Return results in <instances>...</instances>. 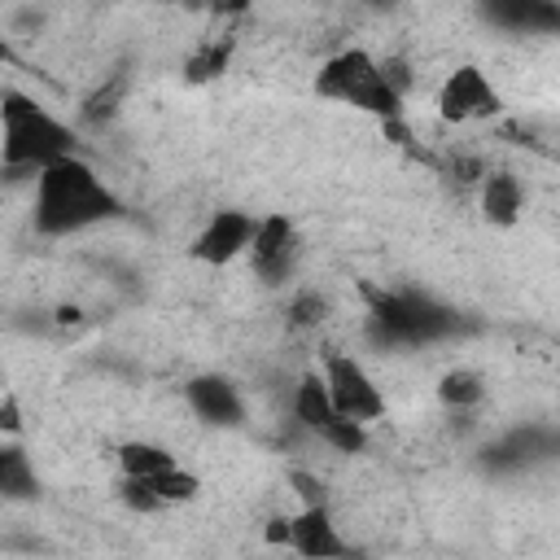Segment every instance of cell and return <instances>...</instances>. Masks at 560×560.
<instances>
[{
	"instance_id": "f1b7e54d",
	"label": "cell",
	"mask_w": 560,
	"mask_h": 560,
	"mask_svg": "<svg viewBox=\"0 0 560 560\" xmlns=\"http://www.w3.org/2000/svg\"><path fill=\"white\" fill-rule=\"evenodd\" d=\"M162 4H179V0H162Z\"/></svg>"
},
{
	"instance_id": "9a60e30c",
	"label": "cell",
	"mask_w": 560,
	"mask_h": 560,
	"mask_svg": "<svg viewBox=\"0 0 560 560\" xmlns=\"http://www.w3.org/2000/svg\"><path fill=\"white\" fill-rule=\"evenodd\" d=\"M486 376L477 372V368H468V363H455V368H446L442 376H438V402L455 416V411H477L481 402H486Z\"/></svg>"
},
{
	"instance_id": "8fae6325",
	"label": "cell",
	"mask_w": 560,
	"mask_h": 560,
	"mask_svg": "<svg viewBox=\"0 0 560 560\" xmlns=\"http://www.w3.org/2000/svg\"><path fill=\"white\" fill-rule=\"evenodd\" d=\"M477 13L508 35H556L560 4L556 0H477Z\"/></svg>"
},
{
	"instance_id": "ffe728a7",
	"label": "cell",
	"mask_w": 560,
	"mask_h": 560,
	"mask_svg": "<svg viewBox=\"0 0 560 560\" xmlns=\"http://www.w3.org/2000/svg\"><path fill=\"white\" fill-rule=\"evenodd\" d=\"M144 481L162 494V503H166V508H175V503H192V499L201 494V477H197V472H188L184 464H171L166 472L144 477Z\"/></svg>"
},
{
	"instance_id": "7c38bea8",
	"label": "cell",
	"mask_w": 560,
	"mask_h": 560,
	"mask_svg": "<svg viewBox=\"0 0 560 560\" xmlns=\"http://www.w3.org/2000/svg\"><path fill=\"white\" fill-rule=\"evenodd\" d=\"M477 210L490 228H516L525 214V184L512 166H486L477 179Z\"/></svg>"
},
{
	"instance_id": "f546056e",
	"label": "cell",
	"mask_w": 560,
	"mask_h": 560,
	"mask_svg": "<svg viewBox=\"0 0 560 560\" xmlns=\"http://www.w3.org/2000/svg\"><path fill=\"white\" fill-rule=\"evenodd\" d=\"M214 4H219V0H214Z\"/></svg>"
},
{
	"instance_id": "7a4b0ae2",
	"label": "cell",
	"mask_w": 560,
	"mask_h": 560,
	"mask_svg": "<svg viewBox=\"0 0 560 560\" xmlns=\"http://www.w3.org/2000/svg\"><path fill=\"white\" fill-rule=\"evenodd\" d=\"M79 153V131L26 88H0V175L35 179L57 158Z\"/></svg>"
},
{
	"instance_id": "484cf974",
	"label": "cell",
	"mask_w": 560,
	"mask_h": 560,
	"mask_svg": "<svg viewBox=\"0 0 560 560\" xmlns=\"http://www.w3.org/2000/svg\"><path fill=\"white\" fill-rule=\"evenodd\" d=\"M262 538H267L271 547H289V512H276V516L267 521V529H262Z\"/></svg>"
},
{
	"instance_id": "277c9868",
	"label": "cell",
	"mask_w": 560,
	"mask_h": 560,
	"mask_svg": "<svg viewBox=\"0 0 560 560\" xmlns=\"http://www.w3.org/2000/svg\"><path fill=\"white\" fill-rule=\"evenodd\" d=\"M311 88H315L319 101H332V105L372 114L376 122L407 114V101H402V96L385 83V74H381V57L368 52V48H359V44L337 48L332 57H324Z\"/></svg>"
},
{
	"instance_id": "4316f807",
	"label": "cell",
	"mask_w": 560,
	"mask_h": 560,
	"mask_svg": "<svg viewBox=\"0 0 560 560\" xmlns=\"http://www.w3.org/2000/svg\"><path fill=\"white\" fill-rule=\"evenodd\" d=\"M13 61H18V52H13L9 35H0V66H13Z\"/></svg>"
},
{
	"instance_id": "2e32d148",
	"label": "cell",
	"mask_w": 560,
	"mask_h": 560,
	"mask_svg": "<svg viewBox=\"0 0 560 560\" xmlns=\"http://www.w3.org/2000/svg\"><path fill=\"white\" fill-rule=\"evenodd\" d=\"M232 52H236V39H206L197 44L188 57H184V83L188 88H206V83H219L228 70H232Z\"/></svg>"
},
{
	"instance_id": "4fadbf2b",
	"label": "cell",
	"mask_w": 560,
	"mask_h": 560,
	"mask_svg": "<svg viewBox=\"0 0 560 560\" xmlns=\"http://www.w3.org/2000/svg\"><path fill=\"white\" fill-rule=\"evenodd\" d=\"M39 494H44V477L31 451L18 438L0 442V503H35Z\"/></svg>"
},
{
	"instance_id": "5bb4252c",
	"label": "cell",
	"mask_w": 560,
	"mask_h": 560,
	"mask_svg": "<svg viewBox=\"0 0 560 560\" xmlns=\"http://www.w3.org/2000/svg\"><path fill=\"white\" fill-rule=\"evenodd\" d=\"M289 416H293V424H298L306 438H315V429L337 416L332 402H328V385H324L319 368H306V372L293 381V389H289Z\"/></svg>"
},
{
	"instance_id": "44dd1931",
	"label": "cell",
	"mask_w": 560,
	"mask_h": 560,
	"mask_svg": "<svg viewBox=\"0 0 560 560\" xmlns=\"http://www.w3.org/2000/svg\"><path fill=\"white\" fill-rule=\"evenodd\" d=\"M118 503H122L127 512H136V516H158V512H166L162 494H158L144 477H118Z\"/></svg>"
},
{
	"instance_id": "83f0119b",
	"label": "cell",
	"mask_w": 560,
	"mask_h": 560,
	"mask_svg": "<svg viewBox=\"0 0 560 560\" xmlns=\"http://www.w3.org/2000/svg\"><path fill=\"white\" fill-rule=\"evenodd\" d=\"M368 4H376V9H385V4H394V0H368Z\"/></svg>"
},
{
	"instance_id": "52a82bcc",
	"label": "cell",
	"mask_w": 560,
	"mask_h": 560,
	"mask_svg": "<svg viewBox=\"0 0 560 560\" xmlns=\"http://www.w3.org/2000/svg\"><path fill=\"white\" fill-rule=\"evenodd\" d=\"M245 258H249V271L262 284H271V289L289 284L293 271H298V258H302L298 223L289 214H280V210L276 214H258V228H254V241H249Z\"/></svg>"
},
{
	"instance_id": "ba28073f",
	"label": "cell",
	"mask_w": 560,
	"mask_h": 560,
	"mask_svg": "<svg viewBox=\"0 0 560 560\" xmlns=\"http://www.w3.org/2000/svg\"><path fill=\"white\" fill-rule=\"evenodd\" d=\"M254 228H258V214L254 210L223 206V210H214L197 228V236L188 245V258L201 262V267H232L236 258H245V249L254 241Z\"/></svg>"
},
{
	"instance_id": "d6986e66",
	"label": "cell",
	"mask_w": 560,
	"mask_h": 560,
	"mask_svg": "<svg viewBox=\"0 0 560 560\" xmlns=\"http://www.w3.org/2000/svg\"><path fill=\"white\" fill-rule=\"evenodd\" d=\"M328 315H332V306H328V293H319V289H298L289 298V306H284V324L298 328V332L319 328Z\"/></svg>"
},
{
	"instance_id": "7402d4cb",
	"label": "cell",
	"mask_w": 560,
	"mask_h": 560,
	"mask_svg": "<svg viewBox=\"0 0 560 560\" xmlns=\"http://www.w3.org/2000/svg\"><path fill=\"white\" fill-rule=\"evenodd\" d=\"M289 486H293L298 503H328V486H324V477H315L311 468H293V472H289Z\"/></svg>"
},
{
	"instance_id": "ac0fdd59",
	"label": "cell",
	"mask_w": 560,
	"mask_h": 560,
	"mask_svg": "<svg viewBox=\"0 0 560 560\" xmlns=\"http://www.w3.org/2000/svg\"><path fill=\"white\" fill-rule=\"evenodd\" d=\"M315 442L328 446V451H337V455H363L372 438H368V424L346 420V416H332V420H324L315 429Z\"/></svg>"
},
{
	"instance_id": "9c48e42d",
	"label": "cell",
	"mask_w": 560,
	"mask_h": 560,
	"mask_svg": "<svg viewBox=\"0 0 560 560\" xmlns=\"http://www.w3.org/2000/svg\"><path fill=\"white\" fill-rule=\"evenodd\" d=\"M184 402L210 429H241L245 424V394L223 372H197V376H188Z\"/></svg>"
},
{
	"instance_id": "8992f818",
	"label": "cell",
	"mask_w": 560,
	"mask_h": 560,
	"mask_svg": "<svg viewBox=\"0 0 560 560\" xmlns=\"http://www.w3.org/2000/svg\"><path fill=\"white\" fill-rule=\"evenodd\" d=\"M433 105H438V118H442V122L464 127V122H486V118H494V114L503 109V92L494 88V79H490L481 66L464 61V66H455V70L438 83Z\"/></svg>"
},
{
	"instance_id": "30bf717a",
	"label": "cell",
	"mask_w": 560,
	"mask_h": 560,
	"mask_svg": "<svg viewBox=\"0 0 560 560\" xmlns=\"http://www.w3.org/2000/svg\"><path fill=\"white\" fill-rule=\"evenodd\" d=\"M289 551H298L306 560H341L354 547L341 534V525L332 521L328 503H298V512H289Z\"/></svg>"
},
{
	"instance_id": "6da1fadb",
	"label": "cell",
	"mask_w": 560,
	"mask_h": 560,
	"mask_svg": "<svg viewBox=\"0 0 560 560\" xmlns=\"http://www.w3.org/2000/svg\"><path fill=\"white\" fill-rule=\"evenodd\" d=\"M122 210L127 206L114 192V184L83 153L57 158L31 179V228L44 241H66V236L105 228L122 219Z\"/></svg>"
},
{
	"instance_id": "d4e9b609",
	"label": "cell",
	"mask_w": 560,
	"mask_h": 560,
	"mask_svg": "<svg viewBox=\"0 0 560 560\" xmlns=\"http://www.w3.org/2000/svg\"><path fill=\"white\" fill-rule=\"evenodd\" d=\"M0 433L4 438H22V402H18V394L0 398Z\"/></svg>"
},
{
	"instance_id": "603a6c76",
	"label": "cell",
	"mask_w": 560,
	"mask_h": 560,
	"mask_svg": "<svg viewBox=\"0 0 560 560\" xmlns=\"http://www.w3.org/2000/svg\"><path fill=\"white\" fill-rule=\"evenodd\" d=\"M446 175H451L459 188H477V179L486 175V162H481L477 153H459V158L446 162Z\"/></svg>"
},
{
	"instance_id": "e0dca14e",
	"label": "cell",
	"mask_w": 560,
	"mask_h": 560,
	"mask_svg": "<svg viewBox=\"0 0 560 560\" xmlns=\"http://www.w3.org/2000/svg\"><path fill=\"white\" fill-rule=\"evenodd\" d=\"M114 455H118V472H122V477H158V472H166L171 464H179L171 446L149 442V438H131V442H122Z\"/></svg>"
},
{
	"instance_id": "5b68a950",
	"label": "cell",
	"mask_w": 560,
	"mask_h": 560,
	"mask_svg": "<svg viewBox=\"0 0 560 560\" xmlns=\"http://www.w3.org/2000/svg\"><path fill=\"white\" fill-rule=\"evenodd\" d=\"M319 376L328 385V402L337 416L359 420V424H376L385 416V389L376 385V376L368 372V363L350 350H328L319 359Z\"/></svg>"
},
{
	"instance_id": "3957f363",
	"label": "cell",
	"mask_w": 560,
	"mask_h": 560,
	"mask_svg": "<svg viewBox=\"0 0 560 560\" xmlns=\"http://www.w3.org/2000/svg\"><path fill=\"white\" fill-rule=\"evenodd\" d=\"M363 298H368L363 337L376 350L438 346L459 332V311L424 289H363Z\"/></svg>"
},
{
	"instance_id": "cb8c5ba5",
	"label": "cell",
	"mask_w": 560,
	"mask_h": 560,
	"mask_svg": "<svg viewBox=\"0 0 560 560\" xmlns=\"http://www.w3.org/2000/svg\"><path fill=\"white\" fill-rule=\"evenodd\" d=\"M114 109H118V83L96 88V92L83 101V118H88V122H101V118H109Z\"/></svg>"
}]
</instances>
